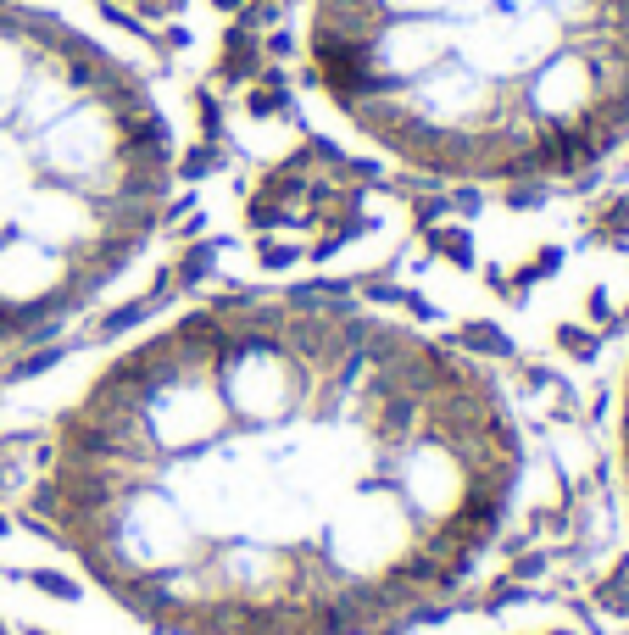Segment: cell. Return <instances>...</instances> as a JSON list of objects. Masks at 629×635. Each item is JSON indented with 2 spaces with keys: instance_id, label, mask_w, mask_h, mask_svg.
Here are the masks:
<instances>
[{
  "instance_id": "cell-1",
  "label": "cell",
  "mask_w": 629,
  "mask_h": 635,
  "mask_svg": "<svg viewBox=\"0 0 629 635\" xmlns=\"http://www.w3.org/2000/svg\"><path fill=\"white\" fill-rule=\"evenodd\" d=\"M0 413L6 535L123 635H395L540 507L507 379L346 295H190Z\"/></svg>"
},
{
  "instance_id": "cell-2",
  "label": "cell",
  "mask_w": 629,
  "mask_h": 635,
  "mask_svg": "<svg viewBox=\"0 0 629 635\" xmlns=\"http://www.w3.org/2000/svg\"><path fill=\"white\" fill-rule=\"evenodd\" d=\"M274 84L329 157L552 196L629 157V0H274Z\"/></svg>"
},
{
  "instance_id": "cell-3",
  "label": "cell",
  "mask_w": 629,
  "mask_h": 635,
  "mask_svg": "<svg viewBox=\"0 0 629 635\" xmlns=\"http://www.w3.org/2000/svg\"><path fill=\"white\" fill-rule=\"evenodd\" d=\"M206 100L123 0H0V363L117 318L184 240Z\"/></svg>"
},
{
  "instance_id": "cell-4",
  "label": "cell",
  "mask_w": 629,
  "mask_h": 635,
  "mask_svg": "<svg viewBox=\"0 0 629 635\" xmlns=\"http://www.w3.org/2000/svg\"><path fill=\"white\" fill-rule=\"evenodd\" d=\"M0 635H23V624H17V613L6 607V597H0Z\"/></svg>"
}]
</instances>
